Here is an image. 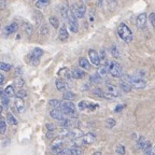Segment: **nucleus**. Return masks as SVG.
<instances>
[{"mask_svg": "<svg viewBox=\"0 0 155 155\" xmlns=\"http://www.w3.org/2000/svg\"><path fill=\"white\" fill-rule=\"evenodd\" d=\"M123 79L127 81V82L133 87H135V88H139V90H140V88H144V87L147 86V81L144 80V78L136 74V73L135 74L125 75Z\"/></svg>", "mask_w": 155, "mask_h": 155, "instance_id": "obj_1", "label": "nucleus"}, {"mask_svg": "<svg viewBox=\"0 0 155 155\" xmlns=\"http://www.w3.org/2000/svg\"><path fill=\"white\" fill-rule=\"evenodd\" d=\"M61 110L64 112L65 115L68 116V117L75 119L78 116L77 110H75V104H73V102H71L70 100H65V101L61 102Z\"/></svg>", "mask_w": 155, "mask_h": 155, "instance_id": "obj_2", "label": "nucleus"}, {"mask_svg": "<svg viewBox=\"0 0 155 155\" xmlns=\"http://www.w3.org/2000/svg\"><path fill=\"white\" fill-rule=\"evenodd\" d=\"M117 32H119L120 38H121L124 42L129 43V42L133 41V32H131L130 28H129L126 24H123V23H122V24L119 26Z\"/></svg>", "mask_w": 155, "mask_h": 155, "instance_id": "obj_3", "label": "nucleus"}, {"mask_svg": "<svg viewBox=\"0 0 155 155\" xmlns=\"http://www.w3.org/2000/svg\"><path fill=\"white\" fill-rule=\"evenodd\" d=\"M108 69H109V73L113 78H121L123 74V68L116 61H109L108 63Z\"/></svg>", "mask_w": 155, "mask_h": 155, "instance_id": "obj_4", "label": "nucleus"}, {"mask_svg": "<svg viewBox=\"0 0 155 155\" xmlns=\"http://www.w3.org/2000/svg\"><path fill=\"white\" fill-rule=\"evenodd\" d=\"M68 24H69V28L72 32H78L79 31V23H78V17L75 16V14L72 12L69 8L68 11Z\"/></svg>", "mask_w": 155, "mask_h": 155, "instance_id": "obj_5", "label": "nucleus"}, {"mask_svg": "<svg viewBox=\"0 0 155 155\" xmlns=\"http://www.w3.org/2000/svg\"><path fill=\"white\" fill-rule=\"evenodd\" d=\"M70 10L74 13L78 18H83L86 13V7L83 2L79 3V5H72L70 7Z\"/></svg>", "mask_w": 155, "mask_h": 155, "instance_id": "obj_6", "label": "nucleus"}, {"mask_svg": "<svg viewBox=\"0 0 155 155\" xmlns=\"http://www.w3.org/2000/svg\"><path fill=\"white\" fill-rule=\"evenodd\" d=\"M63 150H64L63 139H61V138L55 139L51 145V152L53 153V154H59Z\"/></svg>", "mask_w": 155, "mask_h": 155, "instance_id": "obj_7", "label": "nucleus"}, {"mask_svg": "<svg viewBox=\"0 0 155 155\" xmlns=\"http://www.w3.org/2000/svg\"><path fill=\"white\" fill-rule=\"evenodd\" d=\"M88 57H90L91 64H93L94 66H100L101 61H100V56L99 54L97 53V51H95L93 48H90L88 50Z\"/></svg>", "mask_w": 155, "mask_h": 155, "instance_id": "obj_8", "label": "nucleus"}, {"mask_svg": "<svg viewBox=\"0 0 155 155\" xmlns=\"http://www.w3.org/2000/svg\"><path fill=\"white\" fill-rule=\"evenodd\" d=\"M106 88H107V92L109 93L112 97H120L121 96V88L116 86L114 84H111V83H107L106 85Z\"/></svg>", "mask_w": 155, "mask_h": 155, "instance_id": "obj_9", "label": "nucleus"}, {"mask_svg": "<svg viewBox=\"0 0 155 155\" xmlns=\"http://www.w3.org/2000/svg\"><path fill=\"white\" fill-rule=\"evenodd\" d=\"M147 21H148V16L145 13H140V14L137 16L136 19V25L139 29H144L147 27Z\"/></svg>", "mask_w": 155, "mask_h": 155, "instance_id": "obj_10", "label": "nucleus"}, {"mask_svg": "<svg viewBox=\"0 0 155 155\" xmlns=\"http://www.w3.org/2000/svg\"><path fill=\"white\" fill-rule=\"evenodd\" d=\"M50 115H51V117H53L54 120H57V121H61L63 119H65V114L59 109L51 110V111H50Z\"/></svg>", "mask_w": 155, "mask_h": 155, "instance_id": "obj_11", "label": "nucleus"}, {"mask_svg": "<svg viewBox=\"0 0 155 155\" xmlns=\"http://www.w3.org/2000/svg\"><path fill=\"white\" fill-rule=\"evenodd\" d=\"M82 142H83V144H86V145L93 144V143L95 142V135L92 133H87V134H85V135H83Z\"/></svg>", "mask_w": 155, "mask_h": 155, "instance_id": "obj_12", "label": "nucleus"}, {"mask_svg": "<svg viewBox=\"0 0 155 155\" xmlns=\"http://www.w3.org/2000/svg\"><path fill=\"white\" fill-rule=\"evenodd\" d=\"M83 137V131L80 130L79 128H74V129H71L69 131V136H68V138L72 139V140H77L79 138H82Z\"/></svg>", "mask_w": 155, "mask_h": 155, "instance_id": "obj_13", "label": "nucleus"}, {"mask_svg": "<svg viewBox=\"0 0 155 155\" xmlns=\"http://www.w3.org/2000/svg\"><path fill=\"white\" fill-rule=\"evenodd\" d=\"M14 104H15L16 110L18 111V113H23V112L25 111V109H26V107H25V102L22 98L16 97V99H15V101H14Z\"/></svg>", "mask_w": 155, "mask_h": 155, "instance_id": "obj_14", "label": "nucleus"}, {"mask_svg": "<svg viewBox=\"0 0 155 155\" xmlns=\"http://www.w3.org/2000/svg\"><path fill=\"white\" fill-rule=\"evenodd\" d=\"M68 38H69V34H68V30L66 28L65 25L59 28V35H58V39L61 40V41H67Z\"/></svg>", "mask_w": 155, "mask_h": 155, "instance_id": "obj_15", "label": "nucleus"}, {"mask_svg": "<svg viewBox=\"0 0 155 155\" xmlns=\"http://www.w3.org/2000/svg\"><path fill=\"white\" fill-rule=\"evenodd\" d=\"M58 74L61 75V78L66 79V80H71L72 79V72H71L68 68H61V70L58 71Z\"/></svg>", "mask_w": 155, "mask_h": 155, "instance_id": "obj_16", "label": "nucleus"}, {"mask_svg": "<svg viewBox=\"0 0 155 155\" xmlns=\"http://www.w3.org/2000/svg\"><path fill=\"white\" fill-rule=\"evenodd\" d=\"M0 99H1V104L5 108H8L9 107V102H10V97L5 94V90L0 88Z\"/></svg>", "mask_w": 155, "mask_h": 155, "instance_id": "obj_17", "label": "nucleus"}, {"mask_svg": "<svg viewBox=\"0 0 155 155\" xmlns=\"http://www.w3.org/2000/svg\"><path fill=\"white\" fill-rule=\"evenodd\" d=\"M71 72H72V77L77 80H81L85 77V71L80 69V68H73Z\"/></svg>", "mask_w": 155, "mask_h": 155, "instance_id": "obj_18", "label": "nucleus"}, {"mask_svg": "<svg viewBox=\"0 0 155 155\" xmlns=\"http://www.w3.org/2000/svg\"><path fill=\"white\" fill-rule=\"evenodd\" d=\"M55 85H56V88H57L58 91H61V92H65L68 87L67 83H66L63 79H57L55 82Z\"/></svg>", "mask_w": 155, "mask_h": 155, "instance_id": "obj_19", "label": "nucleus"}, {"mask_svg": "<svg viewBox=\"0 0 155 155\" xmlns=\"http://www.w3.org/2000/svg\"><path fill=\"white\" fill-rule=\"evenodd\" d=\"M17 28H18V25H17L16 23H15V22L11 23V24L8 25V26L5 28V35H11V34H13V32L16 31Z\"/></svg>", "mask_w": 155, "mask_h": 155, "instance_id": "obj_20", "label": "nucleus"}, {"mask_svg": "<svg viewBox=\"0 0 155 155\" xmlns=\"http://www.w3.org/2000/svg\"><path fill=\"white\" fill-rule=\"evenodd\" d=\"M79 66L84 70H90L91 68V63L87 61L85 57H80L79 58Z\"/></svg>", "mask_w": 155, "mask_h": 155, "instance_id": "obj_21", "label": "nucleus"}, {"mask_svg": "<svg viewBox=\"0 0 155 155\" xmlns=\"http://www.w3.org/2000/svg\"><path fill=\"white\" fill-rule=\"evenodd\" d=\"M131 85L129 84L128 82L126 80H124V79H122L121 81H120V88H121L122 91H124V92H130L131 91Z\"/></svg>", "mask_w": 155, "mask_h": 155, "instance_id": "obj_22", "label": "nucleus"}, {"mask_svg": "<svg viewBox=\"0 0 155 155\" xmlns=\"http://www.w3.org/2000/svg\"><path fill=\"white\" fill-rule=\"evenodd\" d=\"M23 29H24V31L26 32L28 36L32 35V32H34V26L29 22H23Z\"/></svg>", "mask_w": 155, "mask_h": 155, "instance_id": "obj_23", "label": "nucleus"}, {"mask_svg": "<svg viewBox=\"0 0 155 155\" xmlns=\"http://www.w3.org/2000/svg\"><path fill=\"white\" fill-rule=\"evenodd\" d=\"M26 59H27V63H28L29 65H31V66H38L39 63H40V58L34 57V56L30 55V54L27 56Z\"/></svg>", "mask_w": 155, "mask_h": 155, "instance_id": "obj_24", "label": "nucleus"}, {"mask_svg": "<svg viewBox=\"0 0 155 155\" xmlns=\"http://www.w3.org/2000/svg\"><path fill=\"white\" fill-rule=\"evenodd\" d=\"M90 81L92 83H95V84H99V83H101L102 78L99 75V73L96 72V73H94V74H92L90 77Z\"/></svg>", "mask_w": 155, "mask_h": 155, "instance_id": "obj_25", "label": "nucleus"}, {"mask_svg": "<svg viewBox=\"0 0 155 155\" xmlns=\"http://www.w3.org/2000/svg\"><path fill=\"white\" fill-rule=\"evenodd\" d=\"M50 5V0H37L36 8L37 9H44Z\"/></svg>", "mask_w": 155, "mask_h": 155, "instance_id": "obj_26", "label": "nucleus"}, {"mask_svg": "<svg viewBox=\"0 0 155 155\" xmlns=\"http://www.w3.org/2000/svg\"><path fill=\"white\" fill-rule=\"evenodd\" d=\"M109 63V61H108ZM98 73H99V75L101 78L106 77L107 73H109V69H108V64H104V65H102L101 67L98 69Z\"/></svg>", "mask_w": 155, "mask_h": 155, "instance_id": "obj_27", "label": "nucleus"}, {"mask_svg": "<svg viewBox=\"0 0 155 155\" xmlns=\"http://www.w3.org/2000/svg\"><path fill=\"white\" fill-rule=\"evenodd\" d=\"M147 142H148V140H147L143 136H141V137H139L138 140H137V148H138L139 150H143V148H144V145Z\"/></svg>", "mask_w": 155, "mask_h": 155, "instance_id": "obj_28", "label": "nucleus"}, {"mask_svg": "<svg viewBox=\"0 0 155 155\" xmlns=\"http://www.w3.org/2000/svg\"><path fill=\"white\" fill-rule=\"evenodd\" d=\"M5 92L8 96L11 98V97L15 96V91H14V85H8L7 87L5 88Z\"/></svg>", "mask_w": 155, "mask_h": 155, "instance_id": "obj_29", "label": "nucleus"}, {"mask_svg": "<svg viewBox=\"0 0 155 155\" xmlns=\"http://www.w3.org/2000/svg\"><path fill=\"white\" fill-rule=\"evenodd\" d=\"M110 53H111V55L113 56L114 58H119L120 56V50L119 48L115 45V44H113V45L111 46V48H110Z\"/></svg>", "mask_w": 155, "mask_h": 155, "instance_id": "obj_30", "label": "nucleus"}, {"mask_svg": "<svg viewBox=\"0 0 155 155\" xmlns=\"http://www.w3.org/2000/svg\"><path fill=\"white\" fill-rule=\"evenodd\" d=\"M30 55H32L34 57L40 58L42 55H43V51H42L40 48H35L31 52H30Z\"/></svg>", "mask_w": 155, "mask_h": 155, "instance_id": "obj_31", "label": "nucleus"}, {"mask_svg": "<svg viewBox=\"0 0 155 155\" xmlns=\"http://www.w3.org/2000/svg\"><path fill=\"white\" fill-rule=\"evenodd\" d=\"M63 98L65 100H70L71 101V100H73L75 98V95L72 92H70V91H65L63 95Z\"/></svg>", "mask_w": 155, "mask_h": 155, "instance_id": "obj_32", "label": "nucleus"}, {"mask_svg": "<svg viewBox=\"0 0 155 155\" xmlns=\"http://www.w3.org/2000/svg\"><path fill=\"white\" fill-rule=\"evenodd\" d=\"M69 129H67V127H64L63 129L59 130L58 133V138L61 139H65V138H68V136H69Z\"/></svg>", "mask_w": 155, "mask_h": 155, "instance_id": "obj_33", "label": "nucleus"}, {"mask_svg": "<svg viewBox=\"0 0 155 155\" xmlns=\"http://www.w3.org/2000/svg\"><path fill=\"white\" fill-rule=\"evenodd\" d=\"M48 104L55 109H61V101L58 99H51L48 101Z\"/></svg>", "mask_w": 155, "mask_h": 155, "instance_id": "obj_34", "label": "nucleus"}, {"mask_svg": "<svg viewBox=\"0 0 155 155\" xmlns=\"http://www.w3.org/2000/svg\"><path fill=\"white\" fill-rule=\"evenodd\" d=\"M7 122L10 124V125H17V120L14 117L12 113H8L7 115Z\"/></svg>", "mask_w": 155, "mask_h": 155, "instance_id": "obj_35", "label": "nucleus"}, {"mask_svg": "<svg viewBox=\"0 0 155 155\" xmlns=\"http://www.w3.org/2000/svg\"><path fill=\"white\" fill-rule=\"evenodd\" d=\"M48 21H50V24L53 26V28L57 29L58 27H59V21H58L57 17L55 16H51L50 18H48Z\"/></svg>", "mask_w": 155, "mask_h": 155, "instance_id": "obj_36", "label": "nucleus"}, {"mask_svg": "<svg viewBox=\"0 0 155 155\" xmlns=\"http://www.w3.org/2000/svg\"><path fill=\"white\" fill-rule=\"evenodd\" d=\"M12 69V66L10 65V64H7V63H3V61H0V70L1 71H10Z\"/></svg>", "mask_w": 155, "mask_h": 155, "instance_id": "obj_37", "label": "nucleus"}, {"mask_svg": "<svg viewBox=\"0 0 155 155\" xmlns=\"http://www.w3.org/2000/svg\"><path fill=\"white\" fill-rule=\"evenodd\" d=\"M24 84H25L24 80H23L21 77L16 78V79L14 80V86H16L17 88H22V87L24 86Z\"/></svg>", "mask_w": 155, "mask_h": 155, "instance_id": "obj_38", "label": "nucleus"}, {"mask_svg": "<svg viewBox=\"0 0 155 155\" xmlns=\"http://www.w3.org/2000/svg\"><path fill=\"white\" fill-rule=\"evenodd\" d=\"M7 131V123L3 119L0 120V135H5Z\"/></svg>", "mask_w": 155, "mask_h": 155, "instance_id": "obj_39", "label": "nucleus"}, {"mask_svg": "<svg viewBox=\"0 0 155 155\" xmlns=\"http://www.w3.org/2000/svg\"><path fill=\"white\" fill-rule=\"evenodd\" d=\"M70 152L71 155H81L83 153V150L79 147H73V148H70Z\"/></svg>", "mask_w": 155, "mask_h": 155, "instance_id": "obj_40", "label": "nucleus"}, {"mask_svg": "<svg viewBox=\"0 0 155 155\" xmlns=\"http://www.w3.org/2000/svg\"><path fill=\"white\" fill-rule=\"evenodd\" d=\"M115 152H116V154H119V155H125V147L122 144L117 145L115 149Z\"/></svg>", "mask_w": 155, "mask_h": 155, "instance_id": "obj_41", "label": "nucleus"}, {"mask_svg": "<svg viewBox=\"0 0 155 155\" xmlns=\"http://www.w3.org/2000/svg\"><path fill=\"white\" fill-rule=\"evenodd\" d=\"M115 126V120L114 119H108L106 121V127L107 128H112Z\"/></svg>", "mask_w": 155, "mask_h": 155, "instance_id": "obj_42", "label": "nucleus"}, {"mask_svg": "<svg viewBox=\"0 0 155 155\" xmlns=\"http://www.w3.org/2000/svg\"><path fill=\"white\" fill-rule=\"evenodd\" d=\"M15 95H16V97H18V98H22V99H24L25 97H27V92H26V91H24V90H19Z\"/></svg>", "mask_w": 155, "mask_h": 155, "instance_id": "obj_43", "label": "nucleus"}, {"mask_svg": "<svg viewBox=\"0 0 155 155\" xmlns=\"http://www.w3.org/2000/svg\"><path fill=\"white\" fill-rule=\"evenodd\" d=\"M71 121L69 119H63L61 121V125L63 126V127H69V126L71 125Z\"/></svg>", "mask_w": 155, "mask_h": 155, "instance_id": "obj_44", "label": "nucleus"}, {"mask_svg": "<svg viewBox=\"0 0 155 155\" xmlns=\"http://www.w3.org/2000/svg\"><path fill=\"white\" fill-rule=\"evenodd\" d=\"M93 93H94V94H96L97 96L104 97V95H106V93H104V91L100 90V88H95V90L93 91Z\"/></svg>", "mask_w": 155, "mask_h": 155, "instance_id": "obj_45", "label": "nucleus"}, {"mask_svg": "<svg viewBox=\"0 0 155 155\" xmlns=\"http://www.w3.org/2000/svg\"><path fill=\"white\" fill-rule=\"evenodd\" d=\"M40 32H41L42 36H46V35L48 34V26L46 25H43V26L41 27V29H40Z\"/></svg>", "mask_w": 155, "mask_h": 155, "instance_id": "obj_46", "label": "nucleus"}, {"mask_svg": "<svg viewBox=\"0 0 155 155\" xmlns=\"http://www.w3.org/2000/svg\"><path fill=\"white\" fill-rule=\"evenodd\" d=\"M87 106H88V102H86V101H81L80 104H79V108H80L81 110L87 109Z\"/></svg>", "mask_w": 155, "mask_h": 155, "instance_id": "obj_47", "label": "nucleus"}, {"mask_svg": "<svg viewBox=\"0 0 155 155\" xmlns=\"http://www.w3.org/2000/svg\"><path fill=\"white\" fill-rule=\"evenodd\" d=\"M46 129H48V131L53 133V131L56 129V127H55V125H53V124H46Z\"/></svg>", "mask_w": 155, "mask_h": 155, "instance_id": "obj_48", "label": "nucleus"}, {"mask_svg": "<svg viewBox=\"0 0 155 155\" xmlns=\"http://www.w3.org/2000/svg\"><path fill=\"white\" fill-rule=\"evenodd\" d=\"M150 22L153 27H155V13H151L150 14Z\"/></svg>", "mask_w": 155, "mask_h": 155, "instance_id": "obj_49", "label": "nucleus"}, {"mask_svg": "<svg viewBox=\"0 0 155 155\" xmlns=\"http://www.w3.org/2000/svg\"><path fill=\"white\" fill-rule=\"evenodd\" d=\"M7 7V0H0V10H3Z\"/></svg>", "mask_w": 155, "mask_h": 155, "instance_id": "obj_50", "label": "nucleus"}, {"mask_svg": "<svg viewBox=\"0 0 155 155\" xmlns=\"http://www.w3.org/2000/svg\"><path fill=\"white\" fill-rule=\"evenodd\" d=\"M5 77L2 73H0V86L5 84Z\"/></svg>", "mask_w": 155, "mask_h": 155, "instance_id": "obj_51", "label": "nucleus"}, {"mask_svg": "<svg viewBox=\"0 0 155 155\" xmlns=\"http://www.w3.org/2000/svg\"><path fill=\"white\" fill-rule=\"evenodd\" d=\"M124 107H125L124 104H121V106H117V107L115 108V109H114V112H121L122 110L124 109Z\"/></svg>", "mask_w": 155, "mask_h": 155, "instance_id": "obj_52", "label": "nucleus"}, {"mask_svg": "<svg viewBox=\"0 0 155 155\" xmlns=\"http://www.w3.org/2000/svg\"><path fill=\"white\" fill-rule=\"evenodd\" d=\"M15 74H16V75H21V74H22V68L17 67L16 69H15Z\"/></svg>", "mask_w": 155, "mask_h": 155, "instance_id": "obj_53", "label": "nucleus"}, {"mask_svg": "<svg viewBox=\"0 0 155 155\" xmlns=\"http://www.w3.org/2000/svg\"><path fill=\"white\" fill-rule=\"evenodd\" d=\"M147 155H155V145H154V147H152L151 151H150V152H149Z\"/></svg>", "mask_w": 155, "mask_h": 155, "instance_id": "obj_54", "label": "nucleus"}, {"mask_svg": "<svg viewBox=\"0 0 155 155\" xmlns=\"http://www.w3.org/2000/svg\"><path fill=\"white\" fill-rule=\"evenodd\" d=\"M2 110H3L2 106H0V120L2 119V117H1V113H2Z\"/></svg>", "mask_w": 155, "mask_h": 155, "instance_id": "obj_55", "label": "nucleus"}, {"mask_svg": "<svg viewBox=\"0 0 155 155\" xmlns=\"http://www.w3.org/2000/svg\"><path fill=\"white\" fill-rule=\"evenodd\" d=\"M97 3H98V5H102V0H96Z\"/></svg>", "mask_w": 155, "mask_h": 155, "instance_id": "obj_56", "label": "nucleus"}, {"mask_svg": "<svg viewBox=\"0 0 155 155\" xmlns=\"http://www.w3.org/2000/svg\"><path fill=\"white\" fill-rule=\"evenodd\" d=\"M93 155H101V153H100V152H95Z\"/></svg>", "mask_w": 155, "mask_h": 155, "instance_id": "obj_57", "label": "nucleus"}, {"mask_svg": "<svg viewBox=\"0 0 155 155\" xmlns=\"http://www.w3.org/2000/svg\"><path fill=\"white\" fill-rule=\"evenodd\" d=\"M32 1H35V0H32Z\"/></svg>", "mask_w": 155, "mask_h": 155, "instance_id": "obj_58", "label": "nucleus"}]
</instances>
